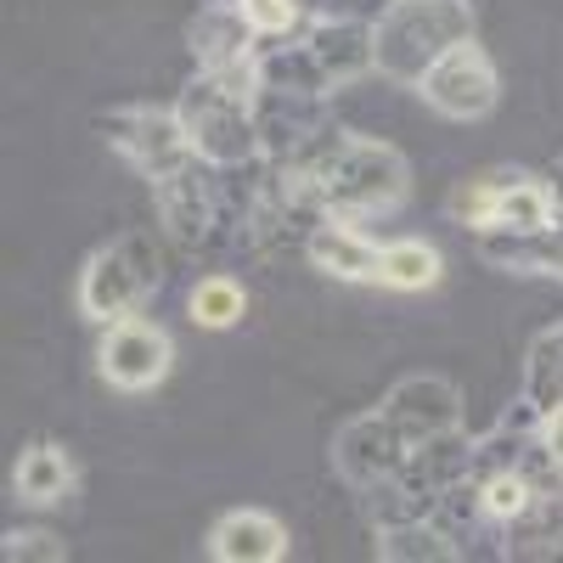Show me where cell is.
<instances>
[{
	"label": "cell",
	"instance_id": "6da1fadb",
	"mask_svg": "<svg viewBox=\"0 0 563 563\" xmlns=\"http://www.w3.org/2000/svg\"><path fill=\"white\" fill-rule=\"evenodd\" d=\"M260 63L225 68V74H192L175 97V113L192 135V153L214 169H249L260 164Z\"/></svg>",
	"mask_w": 563,
	"mask_h": 563
},
{
	"label": "cell",
	"instance_id": "7a4b0ae2",
	"mask_svg": "<svg viewBox=\"0 0 563 563\" xmlns=\"http://www.w3.org/2000/svg\"><path fill=\"white\" fill-rule=\"evenodd\" d=\"M462 40H474V0H389L372 18L378 74L395 85H411V90Z\"/></svg>",
	"mask_w": 563,
	"mask_h": 563
},
{
	"label": "cell",
	"instance_id": "3957f363",
	"mask_svg": "<svg viewBox=\"0 0 563 563\" xmlns=\"http://www.w3.org/2000/svg\"><path fill=\"white\" fill-rule=\"evenodd\" d=\"M411 192V169L406 158L389 147V141H361L350 135V147L321 169L316 180V203L321 214H339V220H378L395 214Z\"/></svg>",
	"mask_w": 563,
	"mask_h": 563
},
{
	"label": "cell",
	"instance_id": "277c9868",
	"mask_svg": "<svg viewBox=\"0 0 563 563\" xmlns=\"http://www.w3.org/2000/svg\"><path fill=\"white\" fill-rule=\"evenodd\" d=\"M158 282H164L158 243L130 231V238H119V243H108V249H97L85 260V271H79V316L102 321V327L124 321L158 294Z\"/></svg>",
	"mask_w": 563,
	"mask_h": 563
},
{
	"label": "cell",
	"instance_id": "5b68a950",
	"mask_svg": "<svg viewBox=\"0 0 563 563\" xmlns=\"http://www.w3.org/2000/svg\"><path fill=\"white\" fill-rule=\"evenodd\" d=\"M97 130L108 147L141 175V180H169L175 169H186L198 153H192V135H186L180 113L175 108H153V102H124V108H108L97 113Z\"/></svg>",
	"mask_w": 563,
	"mask_h": 563
},
{
	"label": "cell",
	"instance_id": "8992f818",
	"mask_svg": "<svg viewBox=\"0 0 563 563\" xmlns=\"http://www.w3.org/2000/svg\"><path fill=\"white\" fill-rule=\"evenodd\" d=\"M417 97L429 102L440 119H451V124H474V119H485L496 108L501 79H496V63L485 57V45L462 40L417 79Z\"/></svg>",
	"mask_w": 563,
	"mask_h": 563
},
{
	"label": "cell",
	"instance_id": "52a82bcc",
	"mask_svg": "<svg viewBox=\"0 0 563 563\" xmlns=\"http://www.w3.org/2000/svg\"><path fill=\"white\" fill-rule=\"evenodd\" d=\"M169 361H175V344L158 321L147 316H124V321H108V333L97 344V372L124 389V395H147L169 378Z\"/></svg>",
	"mask_w": 563,
	"mask_h": 563
},
{
	"label": "cell",
	"instance_id": "ba28073f",
	"mask_svg": "<svg viewBox=\"0 0 563 563\" xmlns=\"http://www.w3.org/2000/svg\"><path fill=\"white\" fill-rule=\"evenodd\" d=\"M406 456H411V440L395 429L378 406L350 417L344 429L333 434V467H339V479L350 490H361V496L378 490L384 479H395L400 467H406Z\"/></svg>",
	"mask_w": 563,
	"mask_h": 563
},
{
	"label": "cell",
	"instance_id": "9c48e42d",
	"mask_svg": "<svg viewBox=\"0 0 563 563\" xmlns=\"http://www.w3.org/2000/svg\"><path fill=\"white\" fill-rule=\"evenodd\" d=\"M153 209H158V225H164L169 243H180V249L214 243V231H220V180H214V164L192 158L186 169H175L169 180H158L153 186Z\"/></svg>",
	"mask_w": 563,
	"mask_h": 563
},
{
	"label": "cell",
	"instance_id": "30bf717a",
	"mask_svg": "<svg viewBox=\"0 0 563 563\" xmlns=\"http://www.w3.org/2000/svg\"><path fill=\"white\" fill-rule=\"evenodd\" d=\"M395 429L422 445V440H434V434H451L456 422H462V389L451 378H440V372H411V378H400L384 406H378Z\"/></svg>",
	"mask_w": 563,
	"mask_h": 563
},
{
	"label": "cell",
	"instance_id": "8fae6325",
	"mask_svg": "<svg viewBox=\"0 0 563 563\" xmlns=\"http://www.w3.org/2000/svg\"><path fill=\"white\" fill-rule=\"evenodd\" d=\"M305 52L321 68L327 90H344L366 74H378V52H372V23L366 18H316L305 23Z\"/></svg>",
	"mask_w": 563,
	"mask_h": 563
},
{
	"label": "cell",
	"instance_id": "7c38bea8",
	"mask_svg": "<svg viewBox=\"0 0 563 563\" xmlns=\"http://www.w3.org/2000/svg\"><path fill=\"white\" fill-rule=\"evenodd\" d=\"M186 45H192V57H198L203 74L260 63V34L249 29V18L231 7V0H209V7L192 18V29H186Z\"/></svg>",
	"mask_w": 563,
	"mask_h": 563
},
{
	"label": "cell",
	"instance_id": "4fadbf2b",
	"mask_svg": "<svg viewBox=\"0 0 563 563\" xmlns=\"http://www.w3.org/2000/svg\"><path fill=\"white\" fill-rule=\"evenodd\" d=\"M209 558L214 563H276V558H288V525L265 507H231L209 530Z\"/></svg>",
	"mask_w": 563,
	"mask_h": 563
},
{
	"label": "cell",
	"instance_id": "5bb4252c",
	"mask_svg": "<svg viewBox=\"0 0 563 563\" xmlns=\"http://www.w3.org/2000/svg\"><path fill=\"white\" fill-rule=\"evenodd\" d=\"M305 260L339 282H378V243L366 231H355V220H339V214H321L305 231Z\"/></svg>",
	"mask_w": 563,
	"mask_h": 563
},
{
	"label": "cell",
	"instance_id": "9a60e30c",
	"mask_svg": "<svg viewBox=\"0 0 563 563\" xmlns=\"http://www.w3.org/2000/svg\"><path fill=\"white\" fill-rule=\"evenodd\" d=\"M552 220H558L552 180H547V175L519 169V175H512V180L501 186V198L490 203L485 231H512V238H541V231H552Z\"/></svg>",
	"mask_w": 563,
	"mask_h": 563
},
{
	"label": "cell",
	"instance_id": "2e32d148",
	"mask_svg": "<svg viewBox=\"0 0 563 563\" xmlns=\"http://www.w3.org/2000/svg\"><path fill=\"white\" fill-rule=\"evenodd\" d=\"M74 479H79L74 456H68L57 440H40V445H29V451L18 456V467H12V496L29 501V507H57V501L74 496Z\"/></svg>",
	"mask_w": 563,
	"mask_h": 563
},
{
	"label": "cell",
	"instance_id": "e0dca14e",
	"mask_svg": "<svg viewBox=\"0 0 563 563\" xmlns=\"http://www.w3.org/2000/svg\"><path fill=\"white\" fill-rule=\"evenodd\" d=\"M507 558H558L563 552V490H536L512 525H501Z\"/></svg>",
	"mask_w": 563,
	"mask_h": 563
},
{
	"label": "cell",
	"instance_id": "ac0fdd59",
	"mask_svg": "<svg viewBox=\"0 0 563 563\" xmlns=\"http://www.w3.org/2000/svg\"><path fill=\"white\" fill-rule=\"evenodd\" d=\"M378 558H389V563H456L462 541L440 519H400V525H378Z\"/></svg>",
	"mask_w": 563,
	"mask_h": 563
},
{
	"label": "cell",
	"instance_id": "d6986e66",
	"mask_svg": "<svg viewBox=\"0 0 563 563\" xmlns=\"http://www.w3.org/2000/svg\"><path fill=\"white\" fill-rule=\"evenodd\" d=\"M519 406H530L536 417L563 406V321L530 339V350H525V400Z\"/></svg>",
	"mask_w": 563,
	"mask_h": 563
},
{
	"label": "cell",
	"instance_id": "ffe728a7",
	"mask_svg": "<svg viewBox=\"0 0 563 563\" xmlns=\"http://www.w3.org/2000/svg\"><path fill=\"white\" fill-rule=\"evenodd\" d=\"M445 271L440 249L434 243H422V238H395L378 249V282L395 294H422V288H434Z\"/></svg>",
	"mask_w": 563,
	"mask_h": 563
},
{
	"label": "cell",
	"instance_id": "44dd1931",
	"mask_svg": "<svg viewBox=\"0 0 563 563\" xmlns=\"http://www.w3.org/2000/svg\"><path fill=\"white\" fill-rule=\"evenodd\" d=\"M186 310H192L198 327H209V333H225V327H238L243 310H249V294L238 276H203L192 299H186Z\"/></svg>",
	"mask_w": 563,
	"mask_h": 563
},
{
	"label": "cell",
	"instance_id": "7402d4cb",
	"mask_svg": "<svg viewBox=\"0 0 563 563\" xmlns=\"http://www.w3.org/2000/svg\"><path fill=\"white\" fill-rule=\"evenodd\" d=\"M231 7L249 18L260 40H288L294 29H305V0H231Z\"/></svg>",
	"mask_w": 563,
	"mask_h": 563
},
{
	"label": "cell",
	"instance_id": "603a6c76",
	"mask_svg": "<svg viewBox=\"0 0 563 563\" xmlns=\"http://www.w3.org/2000/svg\"><path fill=\"white\" fill-rule=\"evenodd\" d=\"M0 552H7L12 563H63L68 558V547L52 530H12Z\"/></svg>",
	"mask_w": 563,
	"mask_h": 563
},
{
	"label": "cell",
	"instance_id": "cb8c5ba5",
	"mask_svg": "<svg viewBox=\"0 0 563 563\" xmlns=\"http://www.w3.org/2000/svg\"><path fill=\"white\" fill-rule=\"evenodd\" d=\"M536 434H541V445L563 462V406H558V411H547V417L536 422Z\"/></svg>",
	"mask_w": 563,
	"mask_h": 563
},
{
	"label": "cell",
	"instance_id": "d4e9b609",
	"mask_svg": "<svg viewBox=\"0 0 563 563\" xmlns=\"http://www.w3.org/2000/svg\"><path fill=\"white\" fill-rule=\"evenodd\" d=\"M547 243H552V265H558V282H563V214L552 220V231H547Z\"/></svg>",
	"mask_w": 563,
	"mask_h": 563
},
{
	"label": "cell",
	"instance_id": "484cf974",
	"mask_svg": "<svg viewBox=\"0 0 563 563\" xmlns=\"http://www.w3.org/2000/svg\"><path fill=\"white\" fill-rule=\"evenodd\" d=\"M547 180H552V198H558V214H563V158L552 164V175H547Z\"/></svg>",
	"mask_w": 563,
	"mask_h": 563
}]
</instances>
